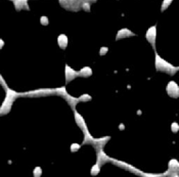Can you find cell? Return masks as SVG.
<instances>
[{"mask_svg": "<svg viewBox=\"0 0 179 177\" xmlns=\"http://www.w3.org/2000/svg\"><path fill=\"white\" fill-rule=\"evenodd\" d=\"M99 171H100V166L98 164H94L91 168L90 173H91L92 176H95V175H97V174L99 173Z\"/></svg>", "mask_w": 179, "mask_h": 177, "instance_id": "e0dca14e", "label": "cell"}, {"mask_svg": "<svg viewBox=\"0 0 179 177\" xmlns=\"http://www.w3.org/2000/svg\"><path fill=\"white\" fill-rule=\"evenodd\" d=\"M79 101H88V100H91V96L89 94H83L81 95L79 98H78Z\"/></svg>", "mask_w": 179, "mask_h": 177, "instance_id": "7402d4cb", "label": "cell"}, {"mask_svg": "<svg viewBox=\"0 0 179 177\" xmlns=\"http://www.w3.org/2000/svg\"><path fill=\"white\" fill-rule=\"evenodd\" d=\"M166 91L170 97L177 98L179 96V87L175 81H170L166 87Z\"/></svg>", "mask_w": 179, "mask_h": 177, "instance_id": "3957f363", "label": "cell"}, {"mask_svg": "<svg viewBox=\"0 0 179 177\" xmlns=\"http://www.w3.org/2000/svg\"><path fill=\"white\" fill-rule=\"evenodd\" d=\"M40 23L42 24L43 26H47L48 25V17H40Z\"/></svg>", "mask_w": 179, "mask_h": 177, "instance_id": "484cf974", "label": "cell"}, {"mask_svg": "<svg viewBox=\"0 0 179 177\" xmlns=\"http://www.w3.org/2000/svg\"><path fill=\"white\" fill-rule=\"evenodd\" d=\"M53 92H55V90H51V89H39V90H36V91H30L28 92L27 94H35V95H37V94H47V93H53Z\"/></svg>", "mask_w": 179, "mask_h": 177, "instance_id": "9a60e30c", "label": "cell"}, {"mask_svg": "<svg viewBox=\"0 0 179 177\" xmlns=\"http://www.w3.org/2000/svg\"><path fill=\"white\" fill-rule=\"evenodd\" d=\"M33 175H34V177H40L42 175V169L40 167H36L33 171Z\"/></svg>", "mask_w": 179, "mask_h": 177, "instance_id": "ffe728a7", "label": "cell"}, {"mask_svg": "<svg viewBox=\"0 0 179 177\" xmlns=\"http://www.w3.org/2000/svg\"><path fill=\"white\" fill-rule=\"evenodd\" d=\"M80 148H81V145H78V143H72L71 145V152L72 153H76L78 152Z\"/></svg>", "mask_w": 179, "mask_h": 177, "instance_id": "44dd1931", "label": "cell"}, {"mask_svg": "<svg viewBox=\"0 0 179 177\" xmlns=\"http://www.w3.org/2000/svg\"><path fill=\"white\" fill-rule=\"evenodd\" d=\"M78 73H79V76L87 78L92 75V70H91V68H89V67H84L83 69H81Z\"/></svg>", "mask_w": 179, "mask_h": 177, "instance_id": "4fadbf2b", "label": "cell"}, {"mask_svg": "<svg viewBox=\"0 0 179 177\" xmlns=\"http://www.w3.org/2000/svg\"><path fill=\"white\" fill-rule=\"evenodd\" d=\"M171 130H172L173 132H174V133H176V132H178V130H179V125H178L176 122L172 123V124H171Z\"/></svg>", "mask_w": 179, "mask_h": 177, "instance_id": "d4e9b609", "label": "cell"}, {"mask_svg": "<svg viewBox=\"0 0 179 177\" xmlns=\"http://www.w3.org/2000/svg\"><path fill=\"white\" fill-rule=\"evenodd\" d=\"M84 140H83V143L82 145H92V142H93V137L91 136V134L88 132H86V133H84Z\"/></svg>", "mask_w": 179, "mask_h": 177, "instance_id": "2e32d148", "label": "cell"}, {"mask_svg": "<svg viewBox=\"0 0 179 177\" xmlns=\"http://www.w3.org/2000/svg\"><path fill=\"white\" fill-rule=\"evenodd\" d=\"M133 32H131L129 29L127 28H124V29H121L119 30L118 34H117V37H116V40H120V39H123V38H127L129 37V36H134Z\"/></svg>", "mask_w": 179, "mask_h": 177, "instance_id": "8fae6325", "label": "cell"}, {"mask_svg": "<svg viewBox=\"0 0 179 177\" xmlns=\"http://www.w3.org/2000/svg\"><path fill=\"white\" fill-rule=\"evenodd\" d=\"M166 176H168V177H178V173H170V174H167Z\"/></svg>", "mask_w": 179, "mask_h": 177, "instance_id": "f1b7e54d", "label": "cell"}, {"mask_svg": "<svg viewBox=\"0 0 179 177\" xmlns=\"http://www.w3.org/2000/svg\"><path fill=\"white\" fill-rule=\"evenodd\" d=\"M0 83H2V84H3L5 88H6V87H7V86H6V84H5L4 80H3V78H2V76H1V75H0Z\"/></svg>", "mask_w": 179, "mask_h": 177, "instance_id": "f546056e", "label": "cell"}, {"mask_svg": "<svg viewBox=\"0 0 179 177\" xmlns=\"http://www.w3.org/2000/svg\"><path fill=\"white\" fill-rule=\"evenodd\" d=\"M111 158L107 156L106 153L103 152V149H98L97 151V162L96 164H98L101 167V165H103L106 162H110Z\"/></svg>", "mask_w": 179, "mask_h": 177, "instance_id": "30bf717a", "label": "cell"}, {"mask_svg": "<svg viewBox=\"0 0 179 177\" xmlns=\"http://www.w3.org/2000/svg\"><path fill=\"white\" fill-rule=\"evenodd\" d=\"M178 169H179V163L176 159H172V160L169 161L168 163V170L166 171L165 174H170V173H178Z\"/></svg>", "mask_w": 179, "mask_h": 177, "instance_id": "9c48e42d", "label": "cell"}, {"mask_svg": "<svg viewBox=\"0 0 179 177\" xmlns=\"http://www.w3.org/2000/svg\"><path fill=\"white\" fill-rule=\"evenodd\" d=\"M145 38H147V40L150 42L151 46L155 48V46H156V38H157V26L151 27L147 30V34H145Z\"/></svg>", "mask_w": 179, "mask_h": 177, "instance_id": "277c9868", "label": "cell"}, {"mask_svg": "<svg viewBox=\"0 0 179 177\" xmlns=\"http://www.w3.org/2000/svg\"><path fill=\"white\" fill-rule=\"evenodd\" d=\"M65 100H68L69 104H70V106L73 107V109H75V107L77 106V104L79 103L78 98H76V97H74V96H71V95H69V94H68V96L65 97Z\"/></svg>", "mask_w": 179, "mask_h": 177, "instance_id": "5bb4252c", "label": "cell"}, {"mask_svg": "<svg viewBox=\"0 0 179 177\" xmlns=\"http://www.w3.org/2000/svg\"><path fill=\"white\" fill-rule=\"evenodd\" d=\"M110 161H112L114 164H117V165H119V166H122L123 168H125V169L129 170V171H131V172H133V173H135V174H139V175L141 174V171H140V170H138L137 168H135L134 166H132V165H129V164L125 163V162L115 160V159H112V158H111V160H110Z\"/></svg>", "mask_w": 179, "mask_h": 177, "instance_id": "8992f818", "label": "cell"}, {"mask_svg": "<svg viewBox=\"0 0 179 177\" xmlns=\"http://www.w3.org/2000/svg\"><path fill=\"white\" fill-rule=\"evenodd\" d=\"M171 2H172L171 0H168V1H164L163 2V5H162V10H164L165 8L168 7V4H170Z\"/></svg>", "mask_w": 179, "mask_h": 177, "instance_id": "83f0119b", "label": "cell"}, {"mask_svg": "<svg viewBox=\"0 0 179 177\" xmlns=\"http://www.w3.org/2000/svg\"><path fill=\"white\" fill-rule=\"evenodd\" d=\"M81 4H82V7H83V9H85L86 11H89L90 10V3L89 2H87V1H83V2H81Z\"/></svg>", "mask_w": 179, "mask_h": 177, "instance_id": "cb8c5ba5", "label": "cell"}, {"mask_svg": "<svg viewBox=\"0 0 179 177\" xmlns=\"http://www.w3.org/2000/svg\"><path fill=\"white\" fill-rule=\"evenodd\" d=\"M26 1H13V3L16 4V8L17 10H20V9H22L23 7H26V6H24V5H22V4H24L25 3ZM28 8V7H27Z\"/></svg>", "mask_w": 179, "mask_h": 177, "instance_id": "603a6c76", "label": "cell"}, {"mask_svg": "<svg viewBox=\"0 0 179 177\" xmlns=\"http://www.w3.org/2000/svg\"><path fill=\"white\" fill-rule=\"evenodd\" d=\"M65 81L67 82H71L72 80H74L76 77H79V73L76 71H74L73 69H72L70 66H65Z\"/></svg>", "mask_w": 179, "mask_h": 177, "instance_id": "ba28073f", "label": "cell"}, {"mask_svg": "<svg viewBox=\"0 0 179 177\" xmlns=\"http://www.w3.org/2000/svg\"><path fill=\"white\" fill-rule=\"evenodd\" d=\"M5 89H6V96H5L3 103H2L1 107H0V116L6 115V114L9 113L14 100H16L17 96H20V93L13 91V89H9V88H7V87Z\"/></svg>", "mask_w": 179, "mask_h": 177, "instance_id": "6da1fadb", "label": "cell"}, {"mask_svg": "<svg viewBox=\"0 0 179 177\" xmlns=\"http://www.w3.org/2000/svg\"><path fill=\"white\" fill-rule=\"evenodd\" d=\"M68 37L67 35L65 34H61L58 37V46L61 47L62 49H65V47L68 46Z\"/></svg>", "mask_w": 179, "mask_h": 177, "instance_id": "7c38bea8", "label": "cell"}, {"mask_svg": "<svg viewBox=\"0 0 179 177\" xmlns=\"http://www.w3.org/2000/svg\"><path fill=\"white\" fill-rule=\"evenodd\" d=\"M55 92H58V93L59 95H62V96H64L65 98L68 96V92L65 91V87H61V88H58V89H55Z\"/></svg>", "mask_w": 179, "mask_h": 177, "instance_id": "d6986e66", "label": "cell"}, {"mask_svg": "<svg viewBox=\"0 0 179 177\" xmlns=\"http://www.w3.org/2000/svg\"><path fill=\"white\" fill-rule=\"evenodd\" d=\"M155 59H156V62H155V66H156L157 71L159 72H165V73L169 74V75H173L175 74L176 72L178 71L177 67H173V66L165 61L164 58H162L161 56L156 52V55H155Z\"/></svg>", "mask_w": 179, "mask_h": 177, "instance_id": "7a4b0ae2", "label": "cell"}, {"mask_svg": "<svg viewBox=\"0 0 179 177\" xmlns=\"http://www.w3.org/2000/svg\"><path fill=\"white\" fill-rule=\"evenodd\" d=\"M74 116H75V121L77 123V125L80 127V129H81L84 133L88 132V128H87V125H86V122H85L84 118H83V117L75 110H74Z\"/></svg>", "mask_w": 179, "mask_h": 177, "instance_id": "5b68a950", "label": "cell"}, {"mask_svg": "<svg viewBox=\"0 0 179 177\" xmlns=\"http://www.w3.org/2000/svg\"><path fill=\"white\" fill-rule=\"evenodd\" d=\"M110 139H111L110 136L103 137V138H94L93 142H92V145L94 146V149H96V151H98V149H103L104 145H106V142L109 141Z\"/></svg>", "mask_w": 179, "mask_h": 177, "instance_id": "52a82bcc", "label": "cell"}, {"mask_svg": "<svg viewBox=\"0 0 179 177\" xmlns=\"http://www.w3.org/2000/svg\"><path fill=\"white\" fill-rule=\"evenodd\" d=\"M107 51H109V48L107 47H101L100 48V50H99V55H106L107 53Z\"/></svg>", "mask_w": 179, "mask_h": 177, "instance_id": "4316f807", "label": "cell"}, {"mask_svg": "<svg viewBox=\"0 0 179 177\" xmlns=\"http://www.w3.org/2000/svg\"><path fill=\"white\" fill-rule=\"evenodd\" d=\"M3 46H4V41L2 40V39H0V49H1Z\"/></svg>", "mask_w": 179, "mask_h": 177, "instance_id": "4dcf8cb0", "label": "cell"}, {"mask_svg": "<svg viewBox=\"0 0 179 177\" xmlns=\"http://www.w3.org/2000/svg\"><path fill=\"white\" fill-rule=\"evenodd\" d=\"M142 177H166V174L165 173H162V174H153V173H143L141 172L140 174Z\"/></svg>", "mask_w": 179, "mask_h": 177, "instance_id": "ac0fdd59", "label": "cell"}]
</instances>
